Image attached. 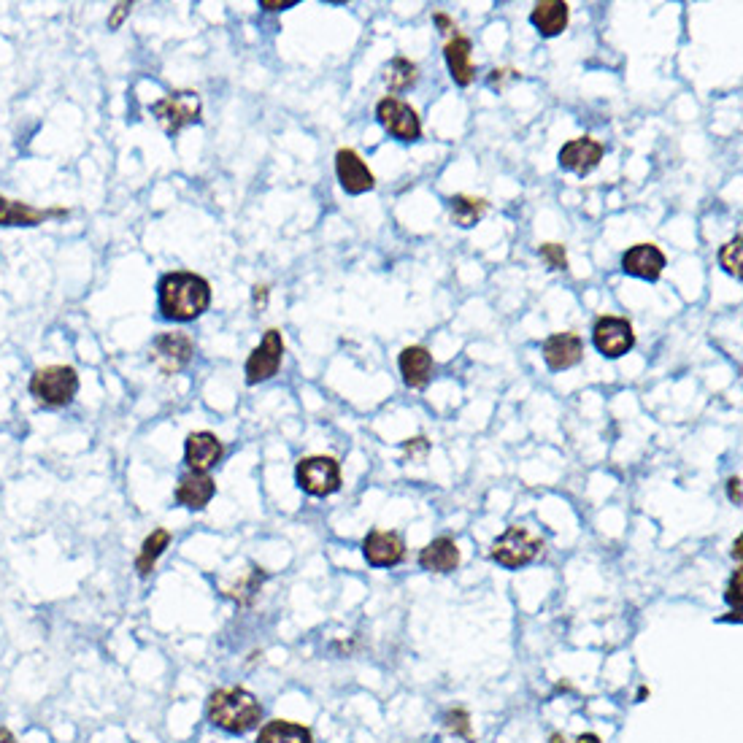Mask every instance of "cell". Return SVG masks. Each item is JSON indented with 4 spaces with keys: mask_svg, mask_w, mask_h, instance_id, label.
Segmentation results:
<instances>
[{
    "mask_svg": "<svg viewBox=\"0 0 743 743\" xmlns=\"http://www.w3.org/2000/svg\"><path fill=\"white\" fill-rule=\"evenodd\" d=\"M363 554L368 565L373 568H392L406 557V544L398 533H387V530H373L365 535Z\"/></svg>",
    "mask_w": 743,
    "mask_h": 743,
    "instance_id": "obj_12",
    "label": "cell"
},
{
    "mask_svg": "<svg viewBox=\"0 0 743 743\" xmlns=\"http://www.w3.org/2000/svg\"><path fill=\"white\" fill-rule=\"evenodd\" d=\"M552 743H565V738H560V735H552Z\"/></svg>",
    "mask_w": 743,
    "mask_h": 743,
    "instance_id": "obj_40",
    "label": "cell"
},
{
    "mask_svg": "<svg viewBox=\"0 0 743 743\" xmlns=\"http://www.w3.org/2000/svg\"><path fill=\"white\" fill-rule=\"evenodd\" d=\"M435 25L444 30V33H452V30H454L452 19L446 17V14H435Z\"/></svg>",
    "mask_w": 743,
    "mask_h": 743,
    "instance_id": "obj_36",
    "label": "cell"
},
{
    "mask_svg": "<svg viewBox=\"0 0 743 743\" xmlns=\"http://www.w3.org/2000/svg\"><path fill=\"white\" fill-rule=\"evenodd\" d=\"M419 565L430 573H452L460 565V549L452 538H435L419 554Z\"/></svg>",
    "mask_w": 743,
    "mask_h": 743,
    "instance_id": "obj_20",
    "label": "cell"
},
{
    "mask_svg": "<svg viewBox=\"0 0 743 743\" xmlns=\"http://www.w3.org/2000/svg\"><path fill=\"white\" fill-rule=\"evenodd\" d=\"M130 9H133L130 3H119L117 11H114V17L109 19V28H119V22H122V19H125L127 14H130Z\"/></svg>",
    "mask_w": 743,
    "mask_h": 743,
    "instance_id": "obj_32",
    "label": "cell"
},
{
    "mask_svg": "<svg viewBox=\"0 0 743 743\" xmlns=\"http://www.w3.org/2000/svg\"><path fill=\"white\" fill-rule=\"evenodd\" d=\"M603 155H606V146L600 144V141H595V138L584 136L573 138V141H568V144L562 146L557 160H560V165L565 171H573L579 173V176H584V173L598 168Z\"/></svg>",
    "mask_w": 743,
    "mask_h": 743,
    "instance_id": "obj_11",
    "label": "cell"
},
{
    "mask_svg": "<svg viewBox=\"0 0 743 743\" xmlns=\"http://www.w3.org/2000/svg\"><path fill=\"white\" fill-rule=\"evenodd\" d=\"M0 743H17V738H14L6 727H0Z\"/></svg>",
    "mask_w": 743,
    "mask_h": 743,
    "instance_id": "obj_37",
    "label": "cell"
},
{
    "mask_svg": "<svg viewBox=\"0 0 743 743\" xmlns=\"http://www.w3.org/2000/svg\"><path fill=\"white\" fill-rule=\"evenodd\" d=\"M727 495H730V500H733L735 506L741 503V479H738V476H733V479L727 481Z\"/></svg>",
    "mask_w": 743,
    "mask_h": 743,
    "instance_id": "obj_31",
    "label": "cell"
},
{
    "mask_svg": "<svg viewBox=\"0 0 743 743\" xmlns=\"http://www.w3.org/2000/svg\"><path fill=\"white\" fill-rule=\"evenodd\" d=\"M260 6L268 11H281V9H290V6H295V0H281V3L279 0H263Z\"/></svg>",
    "mask_w": 743,
    "mask_h": 743,
    "instance_id": "obj_33",
    "label": "cell"
},
{
    "mask_svg": "<svg viewBox=\"0 0 743 743\" xmlns=\"http://www.w3.org/2000/svg\"><path fill=\"white\" fill-rule=\"evenodd\" d=\"M295 479H298L300 490L309 492L314 498H325L341 490V468L333 457H325V454L300 460Z\"/></svg>",
    "mask_w": 743,
    "mask_h": 743,
    "instance_id": "obj_6",
    "label": "cell"
},
{
    "mask_svg": "<svg viewBox=\"0 0 743 743\" xmlns=\"http://www.w3.org/2000/svg\"><path fill=\"white\" fill-rule=\"evenodd\" d=\"M487 200L484 198H471V195H454L449 200V211H452L454 225L460 227H473L479 222L484 214H487Z\"/></svg>",
    "mask_w": 743,
    "mask_h": 743,
    "instance_id": "obj_24",
    "label": "cell"
},
{
    "mask_svg": "<svg viewBox=\"0 0 743 743\" xmlns=\"http://www.w3.org/2000/svg\"><path fill=\"white\" fill-rule=\"evenodd\" d=\"M214 495H217V484H214L209 473H187L179 481V487H176V500L184 508H192V511H200V508L209 506Z\"/></svg>",
    "mask_w": 743,
    "mask_h": 743,
    "instance_id": "obj_18",
    "label": "cell"
},
{
    "mask_svg": "<svg viewBox=\"0 0 743 743\" xmlns=\"http://www.w3.org/2000/svg\"><path fill=\"white\" fill-rule=\"evenodd\" d=\"M376 117H379L381 127L395 136L398 141H417L422 136V125H419L417 111L408 106L406 100L400 98H384L379 100V106H376Z\"/></svg>",
    "mask_w": 743,
    "mask_h": 743,
    "instance_id": "obj_7",
    "label": "cell"
},
{
    "mask_svg": "<svg viewBox=\"0 0 743 743\" xmlns=\"http://www.w3.org/2000/svg\"><path fill=\"white\" fill-rule=\"evenodd\" d=\"M168 544H171V535H168V530H155V533L149 535V538L144 541V546H141V554H138L136 571L141 573V576H149V573L155 571L157 557L168 549Z\"/></svg>",
    "mask_w": 743,
    "mask_h": 743,
    "instance_id": "obj_25",
    "label": "cell"
},
{
    "mask_svg": "<svg viewBox=\"0 0 743 743\" xmlns=\"http://www.w3.org/2000/svg\"><path fill=\"white\" fill-rule=\"evenodd\" d=\"M192 354H195V344H192L190 336H184V333H163V336L155 338L149 360L168 376V373L182 371L184 365L192 360Z\"/></svg>",
    "mask_w": 743,
    "mask_h": 743,
    "instance_id": "obj_10",
    "label": "cell"
},
{
    "mask_svg": "<svg viewBox=\"0 0 743 743\" xmlns=\"http://www.w3.org/2000/svg\"><path fill=\"white\" fill-rule=\"evenodd\" d=\"M662 268H665V254L654 244H635L630 246L622 257V271L635 276V279L657 281Z\"/></svg>",
    "mask_w": 743,
    "mask_h": 743,
    "instance_id": "obj_14",
    "label": "cell"
},
{
    "mask_svg": "<svg viewBox=\"0 0 743 743\" xmlns=\"http://www.w3.org/2000/svg\"><path fill=\"white\" fill-rule=\"evenodd\" d=\"M152 114L157 122L163 125L168 136H176L182 127L198 125L200 122V98L198 92L192 90H176L168 92L165 98L152 103Z\"/></svg>",
    "mask_w": 743,
    "mask_h": 743,
    "instance_id": "obj_5",
    "label": "cell"
},
{
    "mask_svg": "<svg viewBox=\"0 0 743 743\" xmlns=\"http://www.w3.org/2000/svg\"><path fill=\"white\" fill-rule=\"evenodd\" d=\"M446 727H449V733L463 735V738H468V741L473 738V735H471V716H468V711H463V708H454V711H449V714H446Z\"/></svg>",
    "mask_w": 743,
    "mask_h": 743,
    "instance_id": "obj_28",
    "label": "cell"
},
{
    "mask_svg": "<svg viewBox=\"0 0 743 743\" xmlns=\"http://www.w3.org/2000/svg\"><path fill=\"white\" fill-rule=\"evenodd\" d=\"M592 341H595L600 354L617 360L635 346L633 325L622 317H600L595 322V330H592Z\"/></svg>",
    "mask_w": 743,
    "mask_h": 743,
    "instance_id": "obj_9",
    "label": "cell"
},
{
    "mask_svg": "<svg viewBox=\"0 0 743 743\" xmlns=\"http://www.w3.org/2000/svg\"><path fill=\"white\" fill-rule=\"evenodd\" d=\"M336 173L341 187H344L346 192H352V195L373 190V184H376L371 168L365 165L363 157L357 155L354 149H338Z\"/></svg>",
    "mask_w": 743,
    "mask_h": 743,
    "instance_id": "obj_13",
    "label": "cell"
},
{
    "mask_svg": "<svg viewBox=\"0 0 743 743\" xmlns=\"http://www.w3.org/2000/svg\"><path fill=\"white\" fill-rule=\"evenodd\" d=\"M209 719L211 725H217L225 733L244 735L260 725L263 708H260L252 692H246V689H217L209 698Z\"/></svg>",
    "mask_w": 743,
    "mask_h": 743,
    "instance_id": "obj_2",
    "label": "cell"
},
{
    "mask_svg": "<svg viewBox=\"0 0 743 743\" xmlns=\"http://www.w3.org/2000/svg\"><path fill=\"white\" fill-rule=\"evenodd\" d=\"M400 373H403V381L411 390L425 387L430 376H433V357H430L425 346H406L400 352Z\"/></svg>",
    "mask_w": 743,
    "mask_h": 743,
    "instance_id": "obj_19",
    "label": "cell"
},
{
    "mask_svg": "<svg viewBox=\"0 0 743 743\" xmlns=\"http://www.w3.org/2000/svg\"><path fill=\"white\" fill-rule=\"evenodd\" d=\"M530 22L538 28L541 36H560L565 25H568V3H562V0H541V3H535Z\"/></svg>",
    "mask_w": 743,
    "mask_h": 743,
    "instance_id": "obj_21",
    "label": "cell"
},
{
    "mask_svg": "<svg viewBox=\"0 0 743 743\" xmlns=\"http://www.w3.org/2000/svg\"><path fill=\"white\" fill-rule=\"evenodd\" d=\"M281 357H284V338H281L279 330H268L260 346L246 360V381L260 384V381L276 376L281 368Z\"/></svg>",
    "mask_w": 743,
    "mask_h": 743,
    "instance_id": "obj_8",
    "label": "cell"
},
{
    "mask_svg": "<svg viewBox=\"0 0 743 743\" xmlns=\"http://www.w3.org/2000/svg\"><path fill=\"white\" fill-rule=\"evenodd\" d=\"M419 79L417 65L406 60V57H395L390 65H387V71H384V82L390 87L392 92H403L408 87H414Z\"/></svg>",
    "mask_w": 743,
    "mask_h": 743,
    "instance_id": "obj_26",
    "label": "cell"
},
{
    "mask_svg": "<svg viewBox=\"0 0 743 743\" xmlns=\"http://www.w3.org/2000/svg\"><path fill=\"white\" fill-rule=\"evenodd\" d=\"M184 457H187V465L195 473L211 471L222 460V441L209 430L192 433L187 438V444H184Z\"/></svg>",
    "mask_w": 743,
    "mask_h": 743,
    "instance_id": "obj_15",
    "label": "cell"
},
{
    "mask_svg": "<svg viewBox=\"0 0 743 743\" xmlns=\"http://www.w3.org/2000/svg\"><path fill=\"white\" fill-rule=\"evenodd\" d=\"M211 287L198 273L176 271L160 281V311L173 322H192L209 309Z\"/></svg>",
    "mask_w": 743,
    "mask_h": 743,
    "instance_id": "obj_1",
    "label": "cell"
},
{
    "mask_svg": "<svg viewBox=\"0 0 743 743\" xmlns=\"http://www.w3.org/2000/svg\"><path fill=\"white\" fill-rule=\"evenodd\" d=\"M265 300H268V287H265V284H257V287H254V303H257V306H265Z\"/></svg>",
    "mask_w": 743,
    "mask_h": 743,
    "instance_id": "obj_35",
    "label": "cell"
},
{
    "mask_svg": "<svg viewBox=\"0 0 743 743\" xmlns=\"http://www.w3.org/2000/svg\"><path fill=\"white\" fill-rule=\"evenodd\" d=\"M538 252H541V257L549 263L552 271H565V268H568V254H565V246L544 244Z\"/></svg>",
    "mask_w": 743,
    "mask_h": 743,
    "instance_id": "obj_29",
    "label": "cell"
},
{
    "mask_svg": "<svg viewBox=\"0 0 743 743\" xmlns=\"http://www.w3.org/2000/svg\"><path fill=\"white\" fill-rule=\"evenodd\" d=\"M446 65L452 71V79L457 84H471L473 82V60H471V41L465 36H454L444 49Z\"/></svg>",
    "mask_w": 743,
    "mask_h": 743,
    "instance_id": "obj_22",
    "label": "cell"
},
{
    "mask_svg": "<svg viewBox=\"0 0 743 743\" xmlns=\"http://www.w3.org/2000/svg\"><path fill=\"white\" fill-rule=\"evenodd\" d=\"M741 544H743V538H738L733 546V557H738V560H741Z\"/></svg>",
    "mask_w": 743,
    "mask_h": 743,
    "instance_id": "obj_39",
    "label": "cell"
},
{
    "mask_svg": "<svg viewBox=\"0 0 743 743\" xmlns=\"http://www.w3.org/2000/svg\"><path fill=\"white\" fill-rule=\"evenodd\" d=\"M257 743H314L311 730L295 722H284V719H273L260 730Z\"/></svg>",
    "mask_w": 743,
    "mask_h": 743,
    "instance_id": "obj_23",
    "label": "cell"
},
{
    "mask_svg": "<svg viewBox=\"0 0 743 743\" xmlns=\"http://www.w3.org/2000/svg\"><path fill=\"white\" fill-rule=\"evenodd\" d=\"M576 743H600V738L595 733H587V735H579V738H576Z\"/></svg>",
    "mask_w": 743,
    "mask_h": 743,
    "instance_id": "obj_38",
    "label": "cell"
},
{
    "mask_svg": "<svg viewBox=\"0 0 743 743\" xmlns=\"http://www.w3.org/2000/svg\"><path fill=\"white\" fill-rule=\"evenodd\" d=\"M544 552V538L541 535L530 533L527 527L522 525H511L506 533L500 535L498 541L492 544V560L514 571V568H522V565H530V562Z\"/></svg>",
    "mask_w": 743,
    "mask_h": 743,
    "instance_id": "obj_3",
    "label": "cell"
},
{
    "mask_svg": "<svg viewBox=\"0 0 743 743\" xmlns=\"http://www.w3.org/2000/svg\"><path fill=\"white\" fill-rule=\"evenodd\" d=\"M741 579H743V573L735 571V576L730 579V587H727V603L735 608V614L741 611Z\"/></svg>",
    "mask_w": 743,
    "mask_h": 743,
    "instance_id": "obj_30",
    "label": "cell"
},
{
    "mask_svg": "<svg viewBox=\"0 0 743 743\" xmlns=\"http://www.w3.org/2000/svg\"><path fill=\"white\" fill-rule=\"evenodd\" d=\"M584 354V344L576 333H557L544 341V360L552 371H565L579 363Z\"/></svg>",
    "mask_w": 743,
    "mask_h": 743,
    "instance_id": "obj_17",
    "label": "cell"
},
{
    "mask_svg": "<svg viewBox=\"0 0 743 743\" xmlns=\"http://www.w3.org/2000/svg\"><path fill=\"white\" fill-rule=\"evenodd\" d=\"M65 209H33L22 200H9L0 195V227H33L49 217H65Z\"/></svg>",
    "mask_w": 743,
    "mask_h": 743,
    "instance_id": "obj_16",
    "label": "cell"
},
{
    "mask_svg": "<svg viewBox=\"0 0 743 743\" xmlns=\"http://www.w3.org/2000/svg\"><path fill=\"white\" fill-rule=\"evenodd\" d=\"M719 265L725 268L730 276L741 279V268H743V238L735 236L733 241H727L719 252Z\"/></svg>",
    "mask_w": 743,
    "mask_h": 743,
    "instance_id": "obj_27",
    "label": "cell"
},
{
    "mask_svg": "<svg viewBox=\"0 0 743 743\" xmlns=\"http://www.w3.org/2000/svg\"><path fill=\"white\" fill-rule=\"evenodd\" d=\"M79 390V376L71 365H46L30 379V392L46 406H68Z\"/></svg>",
    "mask_w": 743,
    "mask_h": 743,
    "instance_id": "obj_4",
    "label": "cell"
},
{
    "mask_svg": "<svg viewBox=\"0 0 743 743\" xmlns=\"http://www.w3.org/2000/svg\"><path fill=\"white\" fill-rule=\"evenodd\" d=\"M406 452H414V449H419V452H427V441L425 438H411V441H406Z\"/></svg>",
    "mask_w": 743,
    "mask_h": 743,
    "instance_id": "obj_34",
    "label": "cell"
}]
</instances>
